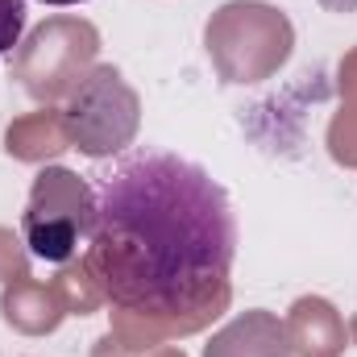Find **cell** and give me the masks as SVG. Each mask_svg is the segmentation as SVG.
Masks as SVG:
<instances>
[{
  "label": "cell",
  "instance_id": "6da1fadb",
  "mask_svg": "<svg viewBox=\"0 0 357 357\" xmlns=\"http://www.w3.org/2000/svg\"><path fill=\"white\" fill-rule=\"evenodd\" d=\"M237 254L229 195L204 167L137 150L96 175L88 274L125 312L175 320L220 303Z\"/></svg>",
  "mask_w": 357,
  "mask_h": 357
},
{
  "label": "cell",
  "instance_id": "7a4b0ae2",
  "mask_svg": "<svg viewBox=\"0 0 357 357\" xmlns=\"http://www.w3.org/2000/svg\"><path fill=\"white\" fill-rule=\"evenodd\" d=\"M25 0H0V54H8L25 33Z\"/></svg>",
  "mask_w": 357,
  "mask_h": 357
},
{
  "label": "cell",
  "instance_id": "3957f363",
  "mask_svg": "<svg viewBox=\"0 0 357 357\" xmlns=\"http://www.w3.org/2000/svg\"><path fill=\"white\" fill-rule=\"evenodd\" d=\"M42 4H84V0H42Z\"/></svg>",
  "mask_w": 357,
  "mask_h": 357
}]
</instances>
